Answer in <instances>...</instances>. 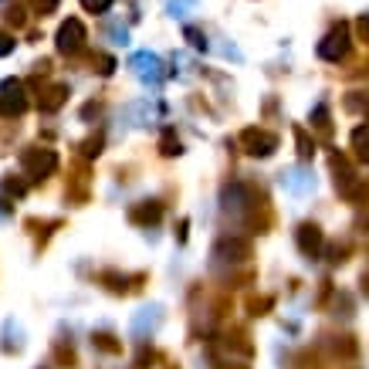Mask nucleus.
<instances>
[{"label": "nucleus", "mask_w": 369, "mask_h": 369, "mask_svg": "<svg viewBox=\"0 0 369 369\" xmlns=\"http://www.w3.org/2000/svg\"><path fill=\"white\" fill-rule=\"evenodd\" d=\"M133 68H136V75L142 85H159L163 81V61L156 58V55H149V51H139L136 58H133Z\"/></svg>", "instance_id": "1"}, {"label": "nucleus", "mask_w": 369, "mask_h": 369, "mask_svg": "<svg viewBox=\"0 0 369 369\" xmlns=\"http://www.w3.org/2000/svg\"><path fill=\"white\" fill-rule=\"evenodd\" d=\"M24 105H27V98H24L20 81H4V88H0V112L4 116H20Z\"/></svg>", "instance_id": "2"}, {"label": "nucleus", "mask_w": 369, "mask_h": 369, "mask_svg": "<svg viewBox=\"0 0 369 369\" xmlns=\"http://www.w3.org/2000/svg\"><path fill=\"white\" fill-rule=\"evenodd\" d=\"M346 51H349V34H346V27H335L329 38L318 44V55H322L326 61L346 58Z\"/></svg>", "instance_id": "3"}, {"label": "nucleus", "mask_w": 369, "mask_h": 369, "mask_svg": "<svg viewBox=\"0 0 369 369\" xmlns=\"http://www.w3.org/2000/svg\"><path fill=\"white\" fill-rule=\"evenodd\" d=\"M81 41H85V27H81V20H65L61 24V31H58V51H78L81 48Z\"/></svg>", "instance_id": "4"}, {"label": "nucleus", "mask_w": 369, "mask_h": 369, "mask_svg": "<svg viewBox=\"0 0 369 369\" xmlns=\"http://www.w3.org/2000/svg\"><path fill=\"white\" fill-rule=\"evenodd\" d=\"M196 7V0H170L166 4V14L170 18H187V11H194Z\"/></svg>", "instance_id": "5"}, {"label": "nucleus", "mask_w": 369, "mask_h": 369, "mask_svg": "<svg viewBox=\"0 0 369 369\" xmlns=\"http://www.w3.org/2000/svg\"><path fill=\"white\" fill-rule=\"evenodd\" d=\"M187 41L194 44L196 51H207L210 44H207V38H203V31H196V27H187Z\"/></svg>", "instance_id": "6"}, {"label": "nucleus", "mask_w": 369, "mask_h": 369, "mask_svg": "<svg viewBox=\"0 0 369 369\" xmlns=\"http://www.w3.org/2000/svg\"><path fill=\"white\" fill-rule=\"evenodd\" d=\"M81 7L92 11V14H105V11L112 7V0H81Z\"/></svg>", "instance_id": "7"}, {"label": "nucleus", "mask_w": 369, "mask_h": 369, "mask_svg": "<svg viewBox=\"0 0 369 369\" xmlns=\"http://www.w3.org/2000/svg\"><path fill=\"white\" fill-rule=\"evenodd\" d=\"M11 51H14V38L0 31V58H4V55H11Z\"/></svg>", "instance_id": "8"}, {"label": "nucleus", "mask_w": 369, "mask_h": 369, "mask_svg": "<svg viewBox=\"0 0 369 369\" xmlns=\"http://www.w3.org/2000/svg\"><path fill=\"white\" fill-rule=\"evenodd\" d=\"M34 7H38L41 14H51V11L58 7V0H34Z\"/></svg>", "instance_id": "9"}, {"label": "nucleus", "mask_w": 369, "mask_h": 369, "mask_svg": "<svg viewBox=\"0 0 369 369\" xmlns=\"http://www.w3.org/2000/svg\"><path fill=\"white\" fill-rule=\"evenodd\" d=\"M359 31H363V38L369 41V14H366V18H363V20H359Z\"/></svg>", "instance_id": "10"}]
</instances>
